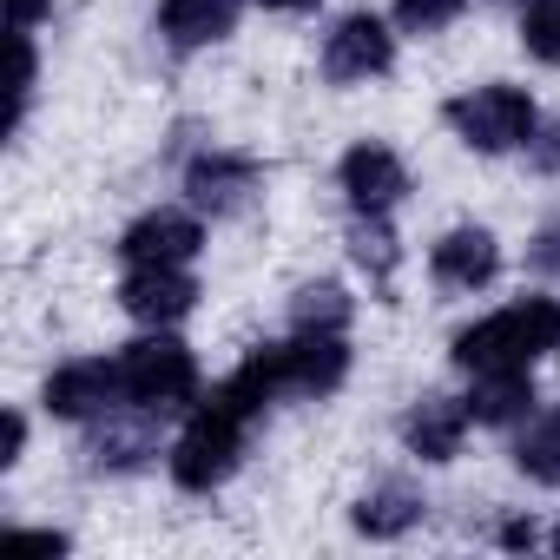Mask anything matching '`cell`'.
Listing matches in <instances>:
<instances>
[{
    "label": "cell",
    "mask_w": 560,
    "mask_h": 560,
    "mask_svg": "<svg viewBox=\"0 0 560 560\" xmlns=\"http://www.w3.org/2000/svg\"><path fill=\"white\" fill-rule=\"evenodd\" d=\"M119 304L139 324H178L198 304V284L185 277V264H132V277L119 284Z\"/></svg>",
    "instance_id": "obj_7"
},
{
    "label": "cell",
    "mask_w": 560,
    "mask_h": 560,
    "mask_svg": "<svg viewBox=\"0 0 560 560\" xmlns=\"http://www.w3.org/2000/svg\"><path fill=\"white\" fill-rule=\"evenodd\" d=\"M119 383H126V402L139 409H178L198 396V363L178 337H145L119 357Z\"/></svg>",
    "instance_id": "obj_3"
},
{
    "label": "cell",
    "mask_w": 560,
    "mask_h": 560,
    "mask_svg": "<svg viewBox=\"0 0 560 560\" xmlns=\"http://www.w3.org/2000/svg\"><path fill=\"white\" fill-rule=\"evenodd\" d=\"M475 416H468V402H448V396H429V402H416L409 416H402V442L422 455V462H448L455 448H462V429H468Z\"/></svg>",
    "instance_id": "obj_13"
},
{
    "label": "cell",
    "mask_w": 560,
    "mask_h": 560,
    "mask_svg": "<svg viewBox=\"0 0 560 560\" xmlns=\"http://www.w3.org/2000/svg\"><path fill=\"white\" fill-rule=\"evenodd\" d=\"M534 264H540V270H560V218L534 237Z\"/></svg>",
    "instance_id": "obj_25"
},
{
    "label": "cell",
    "mask_w": 560,
    "mask_h": 560,
    "mask_svg": "<svg viewBox=\"0 0 560 560\" xmlns=\"http://www.w3.org/2000/svg\"><path fill=\"white\" fill-rule=\"evenodd\" d=\"M435 284H448V291H481L488 277L501 270V244L481 231V224H462V231H448L442 244H435Z\"/></svg>",
    "instance_id": "obj_11"
},
{
    "label": "cell",
    "mask_w": 560,
    "mask_h": 560,
    "mask_svg": "<svg viewBox=\"0 0 560 560\" xmlns=\"http://www.w3.org/2000/svg\"><path fill=\"white\" fill-rule=\"evenodd\" d=\"M534 409V383H527V370H481L475 376V389H468V416L475 422H521Z\"/></svg>",
    "instance_id": "obj_15"
},
{
    "label": "cell",
    "mask_w": 560,
    "mask_h": 560,
    "mask_svg": "<svg viewBox=\"0 0 560 560\" xmlns=\"http://www.w3.org/2000/svg\"><path fill=\"white\" fill-rule=\"evenodd\" d=\"M343 191H350L357 211L389 218V205L409 191V172H402V159H396L389 145H350V152H343Z\"/></svg>",
    "instance_id": "obj_9"
},
{
    "label": "cell",
    "mask_w": 560,
    "mask_h": 560,
    "mask_svg": "<svg viewBox=\"0 0 560 560\" xmlns=\"http://www.w3.org/2000/svg\"><path fill=\"white\" fill-rule=\"evenodd\" d=\"M547 350H560V304L553 298L508 304V311H494V317H481L475 330L455 337V363L468 376H481V370H534Z\"/></svg>",
    "instance_id": "obj_1"
},
{
    "label": "cell",
    "mask_w": 560,
    "mask_h": 560,
    "mask_svg": "<svg viewBox=\"0 0 560 560\" xmlns=\"http://www.w3.org/2000/svg\"><path fill=\"white\" fill-rule=\"evenodd\" d=\"M185 191H191V205H205L211 218H224V211H237L257 191V165L237 159V152H205V159H191Z\"/></svg>",
    "instance_id": "obj_12"
},
{
    "label": "cell",
    "mask_w": 560,
    "mask_h": 560,
    "mask_svg": "<svg viewBox=\"0 0 560 560\" xmlns=\"http://www.w3.org/2000/svg\"><path fill=\"white\" fill-rule=\"evenodd\" d=\"M152 455V435L145 429H106L100 442H93V462L100 468H139Z\"/></svg>",
    "instance_id": "obj_21"
},
{
    "label": "cell",
    "mask_w": 560,
    "mask_h": 560,
    "mask_svg": "<svg viewBox=\"0 0 560 560\" xmlns=\"http://www.w3.org/2000/svg\"><path fill=\"white\" fill-rule=\"evenodd\" d=\"M462 8H468V0H396V21H402L409 34H435V27H448Z\"/></svg>",
    "instance_id": "obj_22"
},
{
    "label": "cell",
    "mask_w": 560,
    "mask_h": 560,
    "mask_svg": "<svg viewBox=\"0 0 560 560\" xmlns=\"http://www.w3.org/2000/svg\"><path fill=\"white\" fill-rule=\"evenodd\" d=\"M113 402H126V383H119V363H67L47 376V409L67 416V422H86V416H106Z\"/></svg>",
    "instance_id": "obj_8"
},
{
    "label": "cell",
    "mask_w": 560,
    "mask_h": 560,
    "mask_svg": "<svg viewBox=\"0 0 560 560\" xmlns=\"http://www.w3.org/2000/svg\"><path fill=\"white\" fill-rule=\"evenodd\" d=\"M21 540H27V547H54V553L67 547V534H47V527H34V534H21Z\"/></svg>",
    "instance_id": "obj_28"
},
{
    "label": "cell",
    "mask_w": 560,
    "mask_h": 560,
    "mask_svg": "<svg viewBox=\"0 0 560 560\" xmlns=\"http://www.w3.org/2000/svg\"><path fill=\"white\" fill-rule=\"evenodd\" d=\"M21 448H27V422H21V416H8V455H0V462L14 468V462H21Z\"/></svg>",
    "instance_id": "obj_26"
},
{
    "label": "cell",
    "mask_w": 560,
    "mask_h": 560,
    "mask_svg": "<svg viewBox=\"0 0 560 560\" xmlns=\"http://www.w3.org/2000/svg\"><path fill=\"white\" fill-rule=\"evenodd\" d=\"M198 244H205V231H198L185 211H152V218H139V224L119 237V257H126V264H191Z\"/></svg>",
    "instance_id": "obj_10"
},
{
    "label": "cell",
    "mask_w": 560,
    "mask_h": 560,
    "mask_svg": "<svg viewBox=\"0 0 560 560\" xmlns=\"http://www.w3.org/2000/svg\"><path fill=\"white\" fill-rule=\"evenodd\" d=\"M237 14H244V0H165L159 34L172 47H211V40H224L237 27Z\"/></svg>",
    "instance_id": "obj_14"
},
{
    "label": "cell",
    "mask_w": 560,
    "mask_h": 560,
    "mask_svg": "<svg viewBox=\"0 0 560 560\" xmlns=\"http://www.w3.org/2000/svg\"><path fill=\"white\" fill-rule=\"evenodd\" d=\"M244 422L250 416H237L231 402H198V416H191V429L178 435V448H172V481L178 488H191V494H205V488H218L231 468H237V455H244Z\"/></svg>",
    "instance_id": "obj_2"
},
{
    "label": "cell",
    "mask_w": 560,
    "mask_h": 560,
    "mask_svg": "<svg viewBox=\"0 0 560 560\" xmlns=\"http://www.w3.org/2000/svg\"><path fill=\"white\" fill-rule=\"evenodd\" d=\"M448 126L475 152H514L534 139V100L521 86H475V93L448 100Z\"/></svg>",
    "instance_id": "obj_4"
},
{
    "label": "cell",
    "mask_w": 560,
    "mask_h": 560,
    "mask_svg": "<svg viewBox=\"0 0 560 560\" xmlns=\"http://www.w3.org/2000/svg\"><path fill=\"white\" fill-rule=\"evenodd\" d=\"M521 40H527L534 60L560 67V0H534V8L521 14Z\"/></svg>",
    "instance_id": "obj_20"
},
{
    "label": "cell",
    "mask_w": 560,
    "mask_h": 560,
    "mask_svg": "<svg viewBox=\"0 0 560 560\" xmlns=\"http://www.w3.org/2000/svg\"><path fill=\"white\" fill-rule=\"evenodd\" d=\"M422 521V494L416 488H376V494H363L357 501V527L370 534V540H396V534H409Z\"/></svg>",
    "instance_id": "obj_16"
},
{
    "label": "cell",
    "mask_w": 560,
    "mask_h": 560,
    "mask_svg": "<svg viewBox=\"0 0 560 560\" xmlns=\"http://www.w3.org/2000/svg\"><path fill=\"white\" fill-rule=\"evenodd\" d=\"M553 547H560V527H553Z\"/></svg>",
    "instance_id": "obj_30"
},
{
    "label": "cell",
    "mask_w": 560,
    "mask_h": 560,
    "mask_svg": "<svg viewBox=\"0 0 560 560\" xmlns=\"http://www.w3.org/2000/svg\"><path fill=\"white\" fill-rule=\"evenodd\" d=\"M47 8H54V0H8V34H27Z\"/></svg>",
    "instance_id": "obj_24"
},
{
    "label": "cell",
    "mask_w": 560,
    "mask_h": 560,
    "mask_svg": "<svg viewBox=\"0 0 560 560\" xmlns=\"http://www.w3.org/2000/svg\"><path fill=\"white\" fill-rule=\"evenodd\" d=\"M291 324H298V330H337V337H343V324H350L343 284H304L298 304H291Z\"/></svg>",
    "instance_id": "obj_18"
},
{
    "label": "cell",
    "mask_w": 560,
    "mask_h": 560,
    "mask_svg": "<svg viewBox=\"0 0 560 560\" xmlns=\"http://www.w3.org/2000/svg\"><path fill=\"white\" fill-rule=\"evenodd\" d=\"M527 165H534V172H560V119L534 126V139H527Z\"/></svg>",
    "instance_id": "obj_23"
},
{
    "label": "cell",
    "mask_w": 560,
    "mask_h": 560,
    "mask_svg": "<svg viewBox=\"0 0 560 560\" xmlns=\"http://www.w3.org/2000/svg\"><path fill=\"white\" fill-rule=\"evenodd\" d=\"M264 8H284V14H298V8H317V0H264Z\"/></svg>",
    "instance_id": "obj_29"
},
{
    "label": "cell",
    "mask_w": 560,
    "mask_h": 560,
    "mask_svg": "<svg viewBox=\"0 0 560 560\" xmlns=\"http://www.w3.org/2000/svg\"><path fill=\"white\" fill-rule=\"evenodd\" d=\"M514 462H521V475H527V481H540V488H560V409H540V416L521 429V442H514Z\"/></svg>",
    "instance_id": "obj_17"
},
{
    "label": "cell",
    "mask_w": 560,
    "mask_h": 560,
    "mask_svg": "<svg viewBox=\"0 0 560 560\" xmlns=\"http://www.w3.org/2000/svg\"><path fill=\"white\" fill-rule=\"evenodd\" d=\"M270 363L284 396H330L350 376V350L337 330H298L291 343H270Z\"/></svg>",
    "instance_id": "obj_5"
},
{
    "label": "cell",
    "mask_w": 560,
    "mask_h": 560,
    "mask_svg": "<svg viewBox=\"0 0 560 560\" xmlns=\"http://www.w3.org/2000/svg\"><path fill=\"white\" fill-rule=\"evenodd\" d=\"M389 60H396V40H389V27H383L376 14H350V21L324 40V73H330L337 86L376 80V73H389Z\"/></svg>",
    "instance_id": "obj_6"
},
{
    "label": "cell",
    "mask_w": 560,
    "mask_h": 560,
    "mask_svg": "<svg viewBox=\"0 0 560 560\" xmlns=\"http://www.w3.org/2000/svg\"><path fill=\"white\" fill-rule=\"evenodd\" d=\"M501 540H508V547H534V521H508Z\"/></svg>",
    "instance_id": "obj_27"
},
{
    "label": "cell",
    "mask_w": 560,
    "mask_h": 560,
    "mask_svg": "<svg viewBox=\"0 0 560 560\" xmlns=\"http://www.w3.org/2000/svg\"><path fill=\"white\" fill-rule=\"evenodd\" d=\"M350 250H357V264H363V270H376V277H389V270H396V237H389V224H383L376 211H357Z\"/></svg>",
    "instance_id": "obj_19"
}]
</instances>
